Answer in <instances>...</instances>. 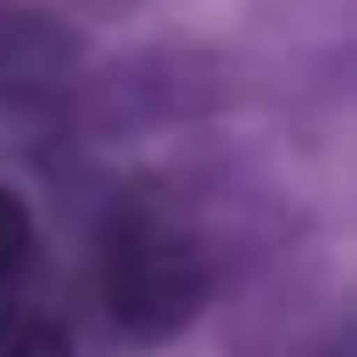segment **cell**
<instances>
[{"label": "cell", "mask_w": 357, "mask_h": 357, "mask_svg": "<svg viewBox=\"0 0 357 357\" xmlns=\"http://www.w3.org/2000/svg\"><path fill=\"white\" fill-rule=\"evenodd\" d=\"M29 245H36V225H29V204L0 183V280H15L22 273V259H29Z\"/></svg>", "instance_id": "3"}, {"label": "cell", "mask_w": 357, "mask_h": 357, "mask_svg": "<svg viewBox=\"0 0 357 357\" xmlns=\"http://www.w3.org/2000/svg\"><path fill=\"white\" fill-rule=\"evenodd\" d=\"M105 294H112V315L126 329H140V336L175 329L204 301V259L175 225L126 218L112 238V259H105Z\"/></svg>", "instance_id": "1"}, {"label": "cell", "mask_w": 357, "mask_h": 357, "mask_svg": "<svg viewBox=\"0 0 357 357\" xmlns=\"http://www.w3.org/2000/svg\"><path fill=\"white\" fill-rule=\"evenodd\" d=\"M0 357H70L63 329L29 308H0Z\"/></svg>", "instance_id": "2"}]
</instances>
